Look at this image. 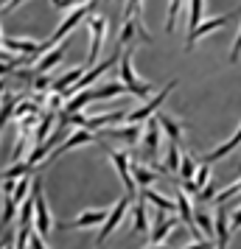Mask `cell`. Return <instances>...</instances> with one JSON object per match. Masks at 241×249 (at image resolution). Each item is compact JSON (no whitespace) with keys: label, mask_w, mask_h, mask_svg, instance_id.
Returning a JSON list of instances; mask_svg holds the SVG:
<instances>
[{"label":"cell","mask_w":241,"mask_h":249,"mask_svg":"<svg viewBox=\"0 0 241 249\" xmlns=\"http://www.w3.org/2000/svg\"><path fill=\"white\" fill-rule=\"evenodd\" d=\"M118 73H121V81L127 84V90L138 98H149L151 92V84L149 81H140L135 76V68H132V51H124L121 53V62H118Z\"/></svg>","instance_id":"cell-1"},{"label":"cell","mask_w":241,"mask_h":249,"mask_svg":"<svg viewBox=\"0 0 241 249\" xmlns=\"http://www.w3.org/2000/svg\"><path fill=\"white\" fill-rule=\"evenodd\" d=\"M93 6H95V0H90V3H84V6H76V9H70L68 12V17L59 23V28L54 31V34L48 36V45L54 48V45H59L62 39H65V34H68L70 28H76V25L81 23V20H87L90 17V12H93Z\"/></svg>","instance_id":"cell-2"},{"label":"cell","mask_w":241,"mask_h":249,"mask_svg":"<svg viewBox=\"0 0 241 249\" xmlns=\"http://www.w3.org/2000/svg\"><path fill=\"white\" fill-rule=\"evenodd\" d=\"M129 202H132V196H129V193H127V196H121V199L115 202V207L107 213V218H104L101 232H98V238H95V247H104V241L118 230V224L124 221V215H127V210H129Z\"/></svg>","instance_id":"cell-3"},{"label":"cell","mask_w":241,"mask_h":249,"mask_svg":"<svg viewBox=\"0 0 241 249\" xmlns=\"http://www.w3.org/2000/svg\"><path fill=\"white\" fill-rule=\"evenodd\" d=\"M31 193H34V224H37V232H39L42 238H48V232H51L54 221H51V213H48V204H45L42 179H34V185H31Z\"/></svg>","instance_id":"cell-4"},{"label":"cell","mask_w":241,"mask_h":249,"mask_svg":"<svg viewBox=\"0 0 241 249\" xmlns=\"http://www.w3.org/2000/svg\"><path fill=\"white\" fill-rule=\"evenodd\" d=\"M174 87H177V79H171V81H168V84H166V87L160 90V95H154V98H149V101L143 104L140 109H135V112H127V124H146V121H149L151 115H154V112H157V109L163 107V101H166V98L171 95V90H174Z\"/></svg>","instance_id":"cell-5"},{"label":"cell","mask_w":241,"mask_h":249,"mask_svg":"<svg viewBox=\"0 0 241 249\" xmlns=\"http://www.w3.org/2000/svg\"><path fill=\"white\" fill-rule=\"evenodd\" d=\"M107 154H110V160L115 162L118 177H121V182H124L127 193L129 196H138V185H135V179H132V160H129V154L127 151H112V148H107Z\"/></svg>","instance_id":"cell-6"},{"label":"cell","mask_w":241,"mask_h":249,"mask_svg":"<svg viewBox=\"0 0 241 249\" xmlns=\"http://www.w3.org/2000/svg\"><path fill=\"white\" fill-rule=\"evenodd\" d=\"M87 25H90V51H87V65H93L98 53H101L104 36H107V20L104 17H87Z\"/></svg>","instance_id":"cell-7"},{"label":"cell","mask_w":241,"mask_h":249,"mask_svg":"<svg viewBox=\"0 0 241 249\" xmlns=\"http://www.w3.org/2000/svg\"><path fill=\"white\" fill-rule=\"evenodd\" d=\"M93 137H98V135H93L90 129H79V132H73V135L68 137V140H62L54 151H51V157H48V162H54V160H59L65 151H70V148H79V146H87V143H93Z\"/></svg>","instance_id":"cell-8"},{"label":"cell","mask_w":241,"mask_h":249,"mask_svg":"<svg viewBox=\"0 0 241 249\" xmlns=\"http://www.w3.org/2000/svg\"><path fill=\"white\" fill-rule=\"evenodd\" d=\"M174 227H177V218L171 213H166V210H157L154 224H151V232H149V244H163Z\"/></svg>","instance_id":"cell-9"},{"label":"cell","mask_w":241,"mask_h":249,"mask_svg":"<svg viewBox=\"0 0 241 249\" xmlns=\"http://www.w3.org/2000/svg\"><path fill=\"white\" fill-rule=\"evenodd\" d=\"M98 135L115 137V140H127L129 146H138L140 140H143V126H140V124H127V126H118V124H115L112 129H101Z\"/></svg>","instance_id":"cell-10"},{"label":"cell","mask_w":241,"mask_h":249,"mask_svg":"<svg viewBox=\"0 0 241 249\" xmlns=\"http://www.w3.org/2000/svg\"><path fill=\"white\" fill-rule=\"evenodd\" d=\"M143 151H146V157H157V151H160V121L154 115L143 126Z\"/></svg>","instance_id":"cell-11"},{"label":"cell","mask_w":241,"mask_h":249,"mask_svg":"<svg viewBox=\"0 0 241 249\" xmlns=\"http://www.w3.org/2000/svg\"><path fill=\"white\" fill-rule=\"evenodd\" d=\"M230 23V14H219V17H213V20H207V23H199L194 28V31H188V51L194 48V42L199 39V36H205V34H210V31H216V28H224V25Z\"/></svg>","instance_id":"cell-12"},{"label":"cell","mask_w":241,"mask_h":249,"mask_svg":"<svg viewBox=\"0 0 241 249\" xmlns=\"http://www.w3.org/2000/svg\"><path fill=\"white\" fill-rule=\"evenodd\" d=\"M213 227H216V249H227V244H230V227H227V210H224V204H216Z\"/></svg>","instance_id":"cell-13"},{"label":"cell","mask_w":241,"mask_h":249,"mask_svg":"<svg viewBox=\"0 0 241 249\" xmlns=\"http://www.w3.org/2000/svg\"><path fill=\"white\" fill-rule=\"evenodd\" d=\"M3 48L12 51V53H20V56H31L34 59L39 42H34V39H20V36H3Z\"/></svg>","instance_id":"cell-14"},{"label":"cell","mask_w":241,"mask_h":249,"mask_svg":"<svg viewBox=\"0 0 241 249\" xmlns=\"http://www.w3.org/2000/svg\"><path fill=\"white\" fill-rule=\"evenodd\" d=\"M177 213L183 215V224L191 230V232H199V227H196V221H194V207H191V199H188V193H183V188H177Z\"/></svg>","instance_id":"cell-15"},{"label":"cell","mask_w":241,"mask_h":249,"mask_svg":"<svg viewBox=\"0 0 241 249\" xmlns=\"http://www.w3.org/2000/svg\"><path fill=\"white\" fill-rule=\"evenodd\" d=\"M62 56H65V48L54 45L51 51H45V53H42V59H39V62H34V73H37V76H39V73H48L51 68H56L59 62H62Z\"/></svg>","instance_id":"cell-16"},{"label":"cell","mask_w":241,"mask_h":249,"mask_svg":"<svg viewBox=\"0 0 241 249\" xmlns=\"http://www.w3.org/2000/svg\"><path fill=\"white\" fill-rule=\"evenodd\" d=\"M110 210H84V213L73 221V224H65V230H84V227H95V224H104V218H107Z\"/></svg>","instance_id":"cell-17"},{"label":"cell","mask_w":241,"mask_h":249,"mask_svg":"<svg viewBox=\"0 0 241 249\" xmlns=\"http://www.w3.org/2000/svg\"><path fill=\"white\" fill-rule=\"evenodd\" d=\"M140 196H143L146 202H151L157 210H166V213H174V210H177V202L166 199V196H163L160 191H154L151 185H149V188H140Z\"/></svg>","instance_id":"cell-18"},{"label":"cell","mask_w":241,"mask_h":249,"mask_svg":"<svg viewBox=\"0 0 241 249\" xmlns=\"http://www.w3.org/2000/svg\"><path fill=\"white\" fill-rule=\"evenodd\" d=\"M84 76V65H79V68H70V73H65V76H59L54 84H51V90H56V92H62L65 98H68V87H73L76 81Z\"/></svg>","instance_id":"cell-19"},{"label":"cell","mask_w":241,"mask_h":249,"mask_svg":"<svg viewBox=\"0 0 241 249\" xmlns=\"http://www.w3.org/2000/svg\"><path fill=\"white\" fill-rule=\"evenodd\" d=\"M127 90V84L118 79V81H110V84H101V87H95V90H90V98L93 101H101V98H112V95H124Z\"/></svg>","instance_id":"cell-20"},{"label":"cell","mask_w":241,"mask_h":249,"mask_svg":"<svg viewBox=\"0 0 241 249\" xmlns=\"http://www.w3.org/2000/svg\"><path fill=\"white\" fill-rule=\"evenodd\" d=\"M56 118H59V112H51V109L39 118V124H37V129H34V143H37V146L48 140V135H51V126L56 124Z\"/></svg>","instance_id":"cell-21"},{"label":"cell","mask_w":241,"mask_h":249,"mask_svg":"<svg viewBox=\"0 0 241 249\" xmlns=\"http://www.w3.org/2000/svg\"><path fill=\"white\" fill-rule=\"evenodd\" d=\"M241 146V126H239V132H236V135L230 137V140H224V143H222V146L219 148H213V151H210V154H207V162H216V160H222V157H227L230 151H236V148Z\"/></svg>","instance_id":"cell-22"},{"label":"cell","mask_w":241,"mask_h":249,"mask_svg":"<svg viewBox=\"0 0 241 249\" xmlns=\"http://www.w3.org/2000/svg\"><path fill=\"white\" fill-rule=\"evenodd\" d=\"M132 179H135L138 188H149L151 182L157 179V171L146 168V165H140V162H132Z\"/></svg>","instance_id":"cell-23"},{"label":"cell","mask_w":241,"mask_h":249,"mask_svg":"<svg viewBox=\"0 0 241 249\" xmlns=\"http://www.w3.org/2000/svg\"><path fill=\"white\" fill-rule=\"evenodd\" d=\"M157 121H160V126H163V132L168 135V140L171 143H183V124H177L174 118H168V115H157Z\"/></svg>","instance_id":"cell-24"},{"label":"cell","mask_w":241,"mask_h":249,"mask_svg":"<svg viewBox=\"0 0 241 249\" xmlns=\"http://www.w3.org/2000/svg\"><path fill=\"white\" fill-rule=\"evenodd\" d=\"M180 162H183V154H180V146L168 140V143H166V168H168V171L174 174V171H180Z\"/></svg>","instance_id":"cell-25"},{"label":"cell","mask_w":241,"mask_h":249,"mask_svg":"<svg viewBox=\"0 0 241 249\" xmlns=\"http://www.w3.org/2000/svg\"><path fill=\"white\" fill-rule=\"evenodd\" d=\"M0 202H3V210H0V224H12L20 204L14 202V196H6V193H3V199H0Z\"/></svg>","instance_id":"cell-26"},{"label":"cell","mask_w":241,"mask_h":249,"mask_svg":"<svg viewBox=\"0 0 241 249\" xmlns=\"http://www.w3.org/2000/svg\"><path fill=\"white\" fill-rule=\"evenodd\" d=\"M149 215H146V204H143V196L135 204V232H149Z\"/></svg>","instance_id":"cell-27"},{"label":"cell","mask_w":241,"mask_h":249,"mask_svg":"<svg viewBox=\"0 0 241 249\" xmlns=\"http://www.w3.org/2000/svg\"><path fill=\"white\" fill-rule=\"evenodd\" d=\"M31 185H34V179L25 174V177H20L17 179V188H14V202L17 204H23L25 199H28V191H31Z\"/></svg>","instance_id":"cell-28"},{"label":"cell","mask_w":241,"mask_h":249,"mask_svg":"<svg viewBox=\"0 0 241 249\" xmlns=\"http://www.w3.org/2000/svg\"><path fill=\"white\" fill-rule=\"evenodd\" d=\"M17 101H20V98H14V95H6V98H3V107H0V129L9 124V118H12L14 109H17Z\"/></svg>","instance_id":"cell-29"},{"label":"cell","mask_w":241,"mask_h":249,"mask_svg":"<svg viewBox=\"0 0 241 249\" xmlns=\"http://www.w3.org/2000/svg\"><path fill=\"white\" fill-rule=\"evenodd\" d=\"M194 221L199 230H205V235H216V227H213V218L205 213V210H194Z\"/></svg>","instance_id":"cell-30"},{"label":"cell","mask_w":241,"mask_h":249,"mask_svg":"<svg viewBox=\"0 0 241 249\" xmlns=\"http://www.w3.org/2000/svg\"><path fill=\"white\" fill-rule=\"evenodd\" d=\"M196 168H199V165L194 162V157H191V154H183V162H180V171H183V182H194Z\"/></svg>","instance_id":"cell-31"},{"label":"cell","mask_w":241,"mask_h":249,"mask_svg":"<svg viewBox=\"0 0 241 249\" xmlns=\"http://www.w3.org/2000/svg\"><path fill=\"white\" fill-rule=\"evenodd\" d=\"M31 215H34V193H28V199L20 204V215L17 218H20V224H34Z\"/></svg>","instance_id":"cell-32"},{"label":"cell","mask_w":241,"mask_h":249,"mask_svg":"<svg viewBox=\"0 0 241 249\" xmlns=\"http://www.w3.org/2000/svg\"><path fill=\"white\" fill-rule=\"evenodd\" d=\"M207 182H210V162H202V165H199V168H196V177H194V188L196 191H202V188H205Z\"/></svg>","instance_id":"cell-33"},{"label":"cell","mask_w":241,"mask_h":249,"mask_svg":"<svg viewBox=\"0 0 241 249\" xmlns=\"http://www.w3.org/2000/svg\"><path fill=\"white\" fill-rule=\"evenodd\" d=\"M65 95H62V92H56V90H51L45 95V107L48 109H51V112H59V109H65Z\"/></svg>","instance_id":"cell-34"},{"label":"cell","mask_w":241,"mask_h":249,"mask_svg":"<svg viewBox=\"0 0 241 249\" xmlns=\"http://www.w3.org/2000/svg\"><path fill=\"white\" fill-rule=\"evenodd\" d=\"M28 171H31V165H28V162H14L12 168L3 171V179H20V177H25Z\"/></svg>","instance_id":"cell-35"},{"label":"cell","mask_w":241,"mask_h":249,"mask_svg":"<svg viewBox=\"0 0 241 249\" xmlns=\"http://www.w3.org/2000/svg\"><path fill=\"white\" fill-rule=\"evenodd\" d=\"M202 6H205V0H191V23H188V31H194L196 25L202 23Z\"/></svg>","instance_id":"cell-36"},{"label":"cell","mask_w":241,"mask_h":249,"mask_svg":"<svg viewBox=\"0 0 241 249\" xmlns=\"http://www.w3.org/2000/svg\"><path fill=\"white\" fill-rule=\"evenodd\" d=\"M48 151H51V148H48L45 143H39V146H34V151H31V157L25 160V162H28V165L34 168V165H39V162H42V160L48 157Z\"/></svg>","instance_id":"cell-37"},{"label":"cell","mask_w":241,"mask_h":249,"mask_svg":"<svg viewBox=\"0 0 241 249\" xmlns=\"http://www.w3.org/2000/svg\"><path fill=\"white\" fill-rule=\"evenodd\" d=\"M180 3H183V0H171V3H168V17H166V31H174V23H177V14H180Z\"/></svg>","instance_id":"cell-38"},{"label":"cell","mask_w":241,"mask_h":249,"mask_svg":"<svg viewBox=\"0 0 241 249\" xmlns=\"http://www.w3.org/2000/svg\"><path fill=\"white\" fill-rule=\"evenodd\" d=\"M28 249H48L45 247V238L39 235L37 230H31V235H28Z\"/></svg>","instance_id":"cell-39"},{"label":"cell","mask_w":241,"mask_h":249,"mask_svg":"<svg viewBox=\"0 0 241 249\" xmlns=\"http://www.w3.org/2000/svg\"><path fill=\"white\" fill-rule=\"evenodd\" d=\"M51 3H54V6H56V9H76V6H84V3H90V0H51Z\"/></svg>","instance_id":"cell-40"},{"label":"cell","mask_w":241,"mask_h":249,"mask_svg":"<svg viewBox=\"0 0 241 249\" xmlns=\"http://www.w3.org/2000/svg\"><path fill=\"white\" fill-rule=\"evenodd\" d=\"M51 84H54V81L48 79V73H39V76L34 79V90H37V92H42L45 87H51Z\"/></svg>","instance_id":"cell-41"},{"label":"cell","mask_w":241,"mask_h":249,"mask_svg":"<svg viewBox=\"0 0 241 249\" xmlns=\"http://www.w3.org/2000/svg\"><path fill=\"white\" fill-rule=\"evenodd\" d=\"M239 56H241V31H239V36H236V42H233V51H230V62L236 65V62H239Z\"/></svg>","instance_id":"cell-42"},{"label":"cell","mask_w":241,"mask_h":249,"mask_svg":"<svg viewBox=\"0 0 241 249\" xmlns=\"http://www.w3.org/2000/svg\"><path fill=\"white\" fill-rule=\"evenodd\" d=\"M199 196H202V199H205V202H207V199H213V196H216V188H213V185H210V182H207L205 188H202V191H199Z\"/></svg>","instance_id":"cell-43"},{"label":"cell","mask_w":241,"mask_h":249,"mask_svg":"<svg viewBox=\"0 0 241 249\" xmlns=\"http://www.w3.org/2000/svg\"><path fill=\"white\" fill-rule=\"evenodd\" d=\"M230 227H233V230H241V207L230 215Z\"/></svg>","instance_id":"cell-44"},{"label":"cell","mask_w":241,"mask_h":249,"mask_svg":"<svg viewBox=\"0 0 241 249\" xmlns=\"http://www.w3.org/2000/svg\"><path fill=\"white\" fill-rule=\"evenodd\" d=\"M185 249H213V247H210L207 241H202V238H199V241H194L191 247H185Z\"/></svg>","instance_id":"cell-45"},{"label":"cell","mask_w":241,"mask_h":249,"mask_svg":"<svg viewBox=\"0 0 241 249\" xmlns=\"http://www.w3.org/2000/svg\"><path fill=\"white\" fill-rule=\"evenodd\" d=\"M25 0H12V3H9V6H6V12H14V9H17V6H23Z\"/></svg>","instance_id":"cell-46"},{"label":"cell","mask_w":241,"mask_h":249,"mask_svg":"<svg viewBox=\"0 0 241 249\" xmlns=\"http://www.w3.org/2000/svg\"><path fill=\"white\" fill-rule=\"evenodd\" d=\"M151 249H171V247H157V244H151Z\"/></svg>","instance_id":"cell-47"},{"label":"cell","mask_w":241,"mask_h":249,"mask_svg":"<svg viewBox=\"0 0 241 249\" xmlns=\"http://www.w3.org/2000/svg\"><path fill=\"white\" fill-rule=\"evenodd\" d=\"M3 90H6V84H3V79H0V95H3Z\"/></svg>","instance_id":"cell-48"},{"label":"cell","mask_w":241,"mask_h":249,"mask_svg":"<svg viewBox=\"0 0 241 249\" xmlns=\"http://www.w3.org/2000/svg\"><path fill=\"white\" fill-rule=\"evenodd\" d=\"M0 48H3V31H0Z\"/></svg>","instance_id":"cell-49"},{"label":"cell","mask_w":241,"mask_h":249,"mask_svg":"<svg viewBox=\"0 0 241 249\" xmlns=\"http://www.w3.org/2000/svg\"><path fill=\"white\" fill-rule=\"evenodd\" d=\"M95 249H104V247H95Z\"/></svg>","instance_id":"cell-50"},{"label":"cell","mask_w":241,"mask_h":249,"mask_svg":"<svg viewBox=\"0 0 241 249\" xmlns=\"http://www.w3.org/2000/svg\"><path fill=\"white\" fill-rule=\"evenodd\" d=\"M95 3H98V0H95Z\"/></svg>","instance_id":"cell-51"}]
</instances>
